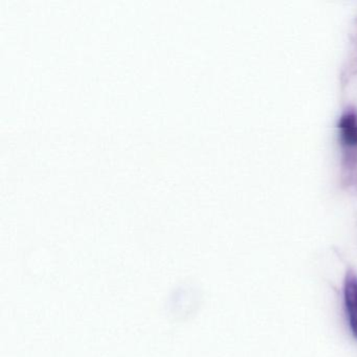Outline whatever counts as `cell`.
<instances>
[{"instance_id": "2", "label": "cell", "mask_w": 357, "mask_h": 357, "mask_svg": "<svg viewBox=\"0 0 357 357\" xmlns=\"http://www.w3.org/2000/svg\"><path fill=\"white\" fill-rule=\"evenodd\" d=\"M340 139L348 149H357V116L348 112L342 116L340 122Z\"/></svg>"}, {"instance_id": "1", "label": "cell", "mask_w": 357, "mask_h": 357, "mask_svg": "<svg viewBox=\"0 0 357 357\" xmlns=\"http://www.w3.org/2000/svg\"><path fill=\"white\" fill-rule=\"evenodd\" d=\"M344 302L350 319L351 329L357 337V277L350 275L344 282Z\"/></svg>"}]
</instances>
